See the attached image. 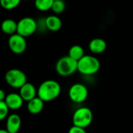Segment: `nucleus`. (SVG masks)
I'll return each instance as SVG.
<instances>
[{
    "label": "nucleus",
    "mask_w": 133,
    "mask_h": 133,
    "mask_svg": "<svg viewBox=\"0 0 133 133\" xmlns=\"http://www.w3.org/2000/svg\"><path fill=\"white\" fill-rule=\"evenodd\" d=\"M62 89L60 84L55 80H46L43 82L37 89V96L44 102H51L57 99Z\"/></svg>",
    "instance_id": "f257e3e1"
},
{
    "label": "nucleus",
    "mask_w": 133,
    "mask_h": 133,
    "mask_svg": "<svg viewBox=\"0 0 133 133\" xmlns=\"http://www.w3.org/2000/svg\"><path fill=\"white\" fill-rule=\"evenodd\" d=\"M101 63L97 58L94 56L84 55L79 61L77 71L84 75H93L99 71Z\"/></svg>",
    "instance_id": "f03ea898"
},
{
    "label": "nucleus",
    "mask_w": 133,
    "mask_h": 133,
    "mask_svg": "<svg viewBox=\"0 0 133 133\" xmlns=\"http://www.w3.org/2000/svg\"><path fill=\"white\" fill-rule=\"evenodd\" d=\"M77 65L78 61L75 60L69 55L64 56L57 61L55 71L62 77H69L77 71Z\"/></svg>",
    "instance_id": "7ed1b4c3"
},
{
    "label": "nucleus",
    "mask_w": 133,
    "mask_h": 133,
    "mask_svg": "<svg viewBox=\"0 0 133 133\" xmlns=\"http://www.w3.org/2000/svg\"><path fill=\"white\" fill-rule=\"evenodd\" d=\"M5 81L10 87L19 89L27 82V78L26 74L23 71L12 68L6 71L5 74Z\"/></svg>",
    "instance_id": "20e7f679"
},
{
    "label": "nucleus",
    "mask_w": 133,
    "mask_h": 133,
    "mask_svg": "<svg viewBox=\"0 0 133 133\" xmlns=\"http://www.w3.org/2000/svg\"><path fill=\"white\" fill-rule=\"evenodd\" d=\"M93 121L92 111L88 107L78 108L73 114L72 123L73 125L86 129Z\"/></svg>",
    "instance_id": "39448f33"
},
{
    "label": "nucleus",
    "mask_w": 133,
    "mask_h": 133,
    "mask_svg": "<svg viewBox=\"0 0 133 133\" xmlns=\"http://www.w3.org/2000/svg\"><path fill=\"white\" fill-rule=\"evenodd\" d=\"M37 30V21L30 16L23 17L17 22L16 33L26 38L33 35Z\"/></svg>",
    "instance_id": "423d86ee"
},
{
    "label": "nucleus",
    "mask_w": 133,
    "mask_h": 133,
    "mask_svg": "<svg viewBox=\"0 0 133 133\" xmlns=\"http://www.w3.org/2000/svg\"><path fill=\"white\" fill-rule=\"evenodd\" d=\"M88 89L82 83H76L72 85L69 90V96L70 100L76 103L84 102L88 97Z\"/></svg>",
    "instance_id": "0eeeda50"
},
{
    "label": "nucleus",
    "mask_w": 133,
    "mask_h": 133,
    "mask_svg": "<svg viewBox=\"0 0 133 133\" xmlns=\"http://www.w3.org/2000/svg\"><path fill=\"white\" fill-rule=\"evenodd\" d=\"M8 45L12 53L19 55L26 51V41L25 37L19 34L18 33H15L12 35H9Z\"/></svg>",
    "instance_id": "6e6552de"
},
{
    "label": "nucleus",
    "mask_w": 133,
    "mask_h": 133,
    "mask_svg": "<svg viewBox=\"0 0 133 133\" xmlns=\"http://www.w3.org/2000/svg\"><path fill=\"white\" fill-rule=\"evenodd\" d=\"M21 118L17 114H12L6 118L5 129L9 133H17L21 127Z\"/></svg>",
    "instance_id": "1a4fd4ad"
},
{
    "label": "nucleus",
    "mask_w": 133,
    "mask_h": 133,
    "mask_svg": "<svg viewBox=\"0 0 133 133\" xmlns=\"http://www.w3.org/2000/svg\"><path fill=\"white\" fill-rule=\"evenodd\" d=\"M19 89V94L20 95L23 101L28 102L37 96V89H36L35 86L30 82H26Z\"/></svg>",
    "instance_id": "9d476101"
},
{
    "label": "nucleus",
    "mask_w": 133,
    "mask_h": 133,
    "mask_svg": "<svg viewBox=\"0 0 133 133\" xmlns=\"http://www.w3.org/2000/svg\"><path fill=\"white\" fill-rule=\"evenodd\" d=\"M4 101L6 103L9 109L12 111L19 110L23 106V100L22 99L20 95L16 92H11L6 95Z\"/></svg>",
    "instance_id": "9b49d317"
},
{
    "label": "nucleus",
    "mask_w": 133,
    "mask_h": 133,
    "mask_svg": "<svg viewBox=\"0 0 133 133\" xmlns=\"http://www.w3.org/2000/svg\"><path fill=\"white\" fill-rule=\"evenodd\" d=\"M44 102L37 96L27 102L26 109L31 114H38L44 109Z\"/></svg>",
    "instance_id": "f8f14e48"
},
{
    "label": "nucleus",
    "mask_w": 133,
    "mask_h": 133,
    "mask_svg": "<svg viewBox=\"0 0 133 133\" xmlns=\"http://www.w3.org/2000/svg\"><path fill=\"white\" fill-rule=\"evenodd\" d=\"M90 50L95 54H101L104 53L107 49L106 42L101 38H96L92 39L89 43Z\"/></svg>",
    "instance_id": "ddd939ff"
},
{
    "label": "nucleus",
    "mask_w": 133,
    "mask_h": 133,
    "mask_svg": "<svg viewBox=\"0 0 133 133\" xmlns=\"http://www.w3.org/2000/svg\"><path fill=\"white\" fill-rule=\"evenodd\" d=\"M45 25L48 30L55 32L62 28V22L57 15H51L45 18Z\"/></svg>",
    "instance_id": "4468645a"
},
{
    "label": "nucleus",
    "mask_w": 133,
    "mask_h": 133,
    "mask_svg": "<svg viewBox=\"0 0 133 133\" xmlns=\"http://www.w3.org/2000/svg\"><path fill=\"white\" fill-rule=\"evenodd\" d=\"M1 30L4 34L12 35L16 33L17 22L12 19H5L1 24Z\"/></svg>",
    "instance_id": "2eb2a0df"
},
{
    "label": "nucleus",
    "mask_w": 133,
    "mask_h": 133,
    "mask_svg": "<svg viewBox=\"0 0 133 133\" xmlns=\"http://www.w3.org/2000/svg\"><path fill=\"white\" fill-rule=\"evenodd\" d=\"M85 55L84 49L79 45H72L69 50V56L76 61H79Z\"/></svg>",
    "instance_id": "dca6fc26"
},
{
    "label": "nucleus",
    "mask_w": 133,
    "mask_h": 133,
    "mask_svg": "<svg viewBox=\"0 0 133 133\" xmlns=\"http://www.w3.org/2000/svg\"><path fill=\"white\" fill-rule=\"evenodd\" d=\"M54 0H35L34 6L35 8L41 12H46L51 9Z\"/></svg>",
    "instance_id": "f3484780"
},
{
    "label": "nucleus",
    "mask_w": 133,
    "mask_h": 133,
    "mask_svg": "<svg viewBox=\"0 0 133 133\" xmlns=\"http://www.w3.org/2000/svg\"><path fill=\"white\" fill-rule=\"evenodd\" d=\"M21 0H0V6L5 10L16 9L20 4Z\"/></svg>",
    "instance_id": "a211bd4d"
},
{
    "label": "nucleus",
    "mask_w": 133,
    "mask_h": 133,
    "mask_svg": "<svg viewBox=\"0 0 133 133\" xmlns=\"http://www.w3.org/2000/svg\"><path fill=\"white\" fill-rule=\"evenodd\" d=\"M65 9V2L64 0H54L51 10L55 14L62 13Z\"/></svg>",
    "instance_id": "6ab92c4d"
},
{
    "label": "nucleus",
    "mask_w": 133,
    "mask_h": 133,
    "mask_svg": "<svg viewBox=\"0 0 133 133\" xmlns=\"http://www.w3.org/2000/svg\"><path fill=\"white\" fill-rule=\"evenodd\" d=\"M9 111V109L5 101H0V122L8 117Z\"/></svg>",
    "instance_id": "aec40b11"
},
{
    "label": "nucleus",
    "mask_w": 133,
    "mask_h": 133,
    "mask_svg": "<svg viewBox=\"0 0 133 133\" xmlns=\"http://www.w3.org/2000/svg\"><path fill=\"white\" fill-rule=\"evenodd\" d=\"M68 133H87V132H86L85 129H83V128H80L78 126L72 125L69 129Z\"/></svg>",
    "instance_id": "412c9836"
},
{
    "label": "nucleus",
    "mask_w": 133,
    "mask_h": 133,
    "mask_svg": "<svg viewBox=\"0 0 133 133\" xmlns=\"http://www.w3.org/2000/svg\"><path fill=\"white\" fill-rule=\"evenodd\" d=\"M5 96H6V95H5V92H4V90L0 89V101H4L5 99Z\"/></svg>",
    "instance_id": "4be33fe9"
},
{
    "label": "nucleus",
    "mask_w": 133,
    "mask_h": 133,
    "mask_svg": "<svg viewBox=\"0 0 133 133\" xmlns=\"http://www.w3.org/2000/svg\"><path fill=\"white\" fill-rule=\"evenodd\" d=\"M0 133H9L6 129H0Z\"/></svg>",
    "instance_id": "5701e85b"
}]
</instances>
